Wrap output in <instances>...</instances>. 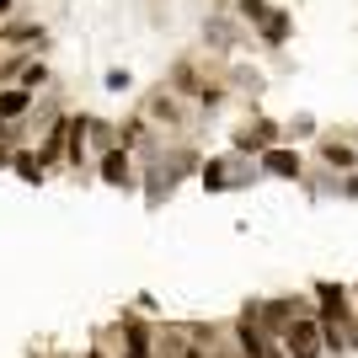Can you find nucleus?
Here are the masks:
<instances>
[{
  "label": "nucleus",
  "instance_id": "3",
  "mask_svg": "<svg viewBox=\"0 0 358 358\" xmlns=\"http://www.w3.org/2000/svg\"><path fill=\"white\" fill-rule=\"evenodd\" d=\"M315 305H321V321H348V294L337 284H321V289H315Z\"/></svg>",
  "mask_w": 358,
  "mask_h": 358
},
{
  "label": "nucleus",
  "instance_id": "10",
  "mask_svg": "<svg viewBox=\"0 0 358 358\" xmlns=\"http://www.w3.org/2000/svg\"><path fill=\"white\" fill-rule=\"evenodd\" d=\"M343 193H348V198H358V177H348V182H343Z\"/></svg>",
  "mask_w": 358,
  "mask_h": 358
},
{
  "label": "nucleus",
  "instance_id": "1",
  "mask_svg": "<svg viewBox=\"0 0 358 358\" xmlns=\"http://www.w3.org/2000/svg\"><path fill=\"white\" fill-rule=\"evenodd\" d=\"M278 343H284V353H289V358H321V353H327V331H321V315H294V321L284 327V337H278Z\"/></svg>",
  "mask_w": 358,
  "mask_h": 358
},
{
  "label": "nucleus",
  "instance_id": "2",
  "mask_svg": "<svg viewBox=\"0 0 358 358\" xmlns=\"http://www.w3.org/2000/svg\"><path fill=\"white\" fill-rule=\"evenodd\" d=\"M241 11L262 22V38H268V43H284V38H289V16H284V11H273L268 0H241Z\"/></svg>",
  "mask_w": 358,
  "mask_h": 358
},
{
  "label": "nucleus",
  "instance_id": "9",
  "mask_svg": "<svg viewBox=\"0 0 358 358\" xmlns=\"http://www.w3.org/2000/svg\"><path fill=\"white\" fill-rule=\"evenodd\" d=\"M16 171H22L27 182H38V177H43V166H32V155H22V166H16Z\"/></svg>",
  "mask_w": 358,
  "mask_h": 358
},
{
  "label": "nucleus",
  "instance_id": "4",
  "mask_svg": "<svg viewBox=\"0 0 358 358\" xmlns=\"http://www.w3.org/2000/svg\"><path fill=\"white\" fill-rule=\"evenodd\" d=\"M321 161H327L331 171H353V166H358V150L348 145V139H327V145H321Z\"/></svg>",
  "mask_w": 358,
  "mask_h": 358
},
{
  "label": "nucleus",
  "instance_id": "11",
  "mask_svg": "<svg viewBox=\"0 0 358 358\" xmlns=\"http://www.w3.org/2000/svg\"><path fill=\"white\" fill-rule=\"evenodd\" d=\"M6 6H11V0H0V16H6Z\"/></svg>",
  "mask_w": 358,
  "mask_h": 358
},
{
  "label": "nucleus",
  "instance_id": "8",
  "mask_svg": "<svg viewBox=\"0 0 358 358\" xmlns=\"http://www.w3.org/2000/svg\"><path fill=\"white\" fill-rule=\"evenodd\" d=\"M102 177H107V182H123V177H129V161H123V155H107Z\"/></svg>",
  "mask_w": 358,
  "mask_h": 358
},
{
  "label": "nucleus",
  "instance_id": "6",
  "mask_svg": "<svg viewBox=\"0 0 358 358\" xmlns=\"http://www.w3.org/2000/svg\"><path fill=\"white\" fill-rule=\"evenodd\" d=\"M252 171L246 166H209V187H236V182H246Z\"/></svg>",
  "mask_w": 358,
  "mask_h": 358
},
{
  "label": "nucleus",
  "instance_id": "7",
  "mask_svg": "<svg viewBox=\"0 0 358 358\" xmlns=\"http://www.w3.org/2000/svg\"><path fill=\"white\" fill-rule=\"evenodd\" d=\"M27 113V91H0V118H16Z\"/></svg>",
  "mask_w": 358,
  "mask_h": 358
},
{
  "label": "nucleus",
  "instance_id": "5",
  "mask_svg": "<svg viewBox=\"0 0 358 358\" xmlns=\"http://www.w3.org/2000/svg\"><path fill=\"white\" fill-rule=\"evenodd\" d=\"M262 166H268L273 177H299V150H284V145H273L268 155H262Z\"/></svg>",
  "mask_w": 358,
  "mask_h": 358
}]
</instances>
